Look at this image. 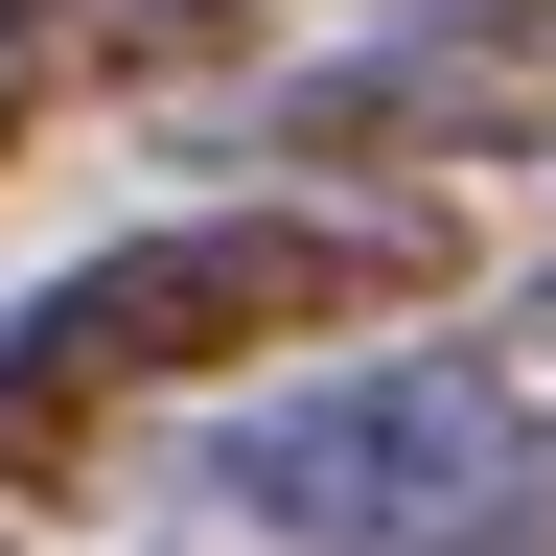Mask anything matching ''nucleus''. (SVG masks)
<instances>
[{"instance_id": "nucleus-1", "label": "nucleus", "mask_w": 556, "mask_h": 556, "mask_svg": "<svg viewBox=\"0 0 556 556\" xmlns=\"http://www.w3.org/2000/svg\"><path fill=\"white\" fill-rule=\"evenodd\" d=\"M464 302V208L441 186H208L163 232H93L0 325V464H47L93 394H208L278 371V348H371Z\"/></svg>"}, {"instance_id": "nucleus-2", "label": "nucleus", "mask_w": 556, "mask_h": 556, "mask_svg": "<svg viewBox=\"0 0 556 556\" xmlns=\"http://www.w3.org/2000/svg\"><path fill=\"white\" fill-rule=\"evenodd\" d=\"M255 70V0H0V163L47 116H116V93H208Z\"/></svg>"}, {"instance_id": "nucleus-3", "label": "nucleus", "mask_w": 556, "mask_h": 556, "mask_svg": "<svg viewBox=\"0 0 556 556\" xmlns=\"http://www.w3.org/2000/svg\"><path fill=\"white\" fill-rule=\"evenodd\" d=\"M394 556H556V486H464V510L394 533Z\"/></svg>"}]
</instances>
